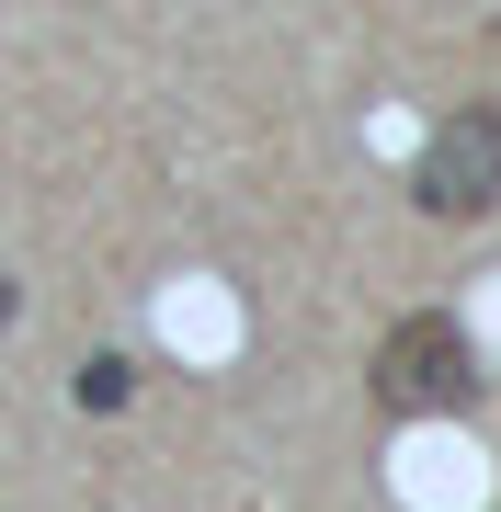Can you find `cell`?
Masks as SVG:
<instances>
[{"mask_svg": "<svg viewBox=\"0 0 501 512\" xmlns=\"http://www.w3.org/2000/svg\"><path fill=\"white\" fill-rule=\"evenodd\" d=\"M365 399L388 421H467L479 410V342H467L456 308H410L365 365Z\"/></svg>", "mask_w": 501, "mask_h": 512, "instance_id": "obj_1", "label": "cell"}, {"mask_svg": "<svg viewBox=\"0 0 501 512\" xmlns=\"http://www.w3.org/2000/svg\"><path fill=\"white\" fill-rule=\"evenodd\" d=\"M410 205L445 217V228H467V217L501 205V103H456L445 126L422 137V160H410Z\"/></svg>", "mask_w": 501, "mask_h": 512, "instance_id": "obj_2", "label": "cell"}, {"mask_svg": "<svg viewBox=\"0 0 501 512\" xmlns=\"http://www.w3.org/2000/svg\"><path fill=\"white\" fill-rule=\"evenodd\" d=\"M137 399V365L126 353H92V365H80V410H126Z\"/></svg>", "mask_w": 501, "mask_h": 512, "instance_id": "obj_3", "label": "cell"}]
</instances>
